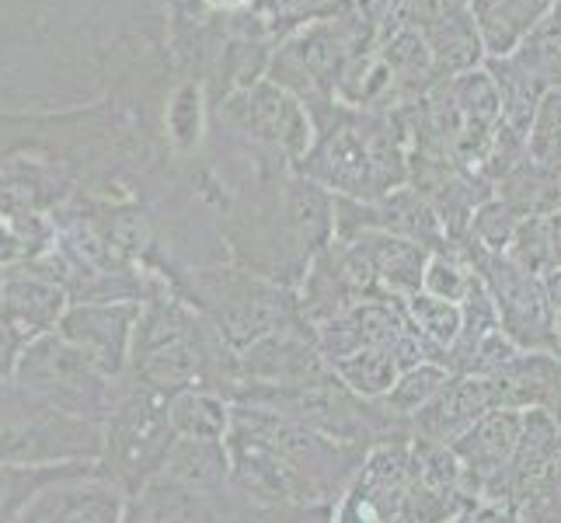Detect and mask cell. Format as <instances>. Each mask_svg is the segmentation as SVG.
I'll return each instance as SVG.
<instances>
[{
  "label": "cell",
  "instance_id": "cell-1",
  "mask_svg": "<svg viewBox=\"0 0 561 523\" xmlns=\"http://www.w3.org/2000/svg\"><path fill=\"white\" fill-rule=\"evenodd\" d=\"M126 377L153 387L164 398L188 387H206L230 398L238 384V353L199 315L179 304H150L140 307L133 328Z\"/></svg>",
  "mask_w": 561,
  "mask_h": 523
},
{
  "label": "cell",
  "instance_id": "cell-2",
  "mask_svg": "<svg viewBox=\"0 0 561 523\" xmlns=\"http://www.w3.org/2000/svg\"><path fill=\"white\" fill-rule=\"evenodd\" d=\"M409 436L380 440L366 451L359 471L335 499V523H450L463 510L419 481Z\"/></svg>",
  "mask_w": 561,
  "mask_h": 523
},
{
  "label": "cell",
  "instance_id": "cell-3",
  "mask_svg": "<svg viewBox=\"0 0 561 523\" xmlns=\"http://www.w3.org/2000/svg\"><path fill=\"white\" fill-rule=\"evenodd\" d=\"M175 440L179 436L171 430L168 398L161 391H153V387L126 374L115 380L112 409L102 422V478L133 496L144 481H150L164 468Z\"/></svg>",
  "mask_w": 561,
  "mask_h": 523
},
{
  "label": "cell",
  "instance_id": "cell-4",
  "mask_svg": "<svg viewBox=\"0 0 561 523\" xmlns=\"http://www.w3.org/2000/svg\"><path fill=\"white\" fill-rule=\"evenodd\" d=\"M11 384L53 412L99 425L105 422L115 395V380H108L81 349H73L56 332L35 336L22 345L11 371Z\"/></svg>",
  "mask_w": 561,
  "mask_h": 523
},
{
  "label": "cell",
  "instance_id": "cell-5",
  "mask_svg": "<svg viewBox=\"0 0 561 523\" xmlns=\"http://www.w3.org/2000/svg\"><path fill=\"white\" fill-rule=\"evenodd\" d=\"M102 425L70 419L0 380V464L99 461Z\"/></svg>",
  "mask_w": 561,
  "mask_h": 523
},
{
  "label": "cell",
  "instance_id": "cell-6",
  "mask_svg": "<svg viewBox=\"0 0 561 523\" xmlns=\"http://www.w3.org/2000/svg\"><path fill=\"white\" fill-rule=\"evenodd\" d=\"M460 255L478 273L481 286L489 289L502 336H510L524 353H554L545 280L519 269L506 255H489L471 238L460 248Z\"/></svg>",
  "mask_w": 561,
  "mask_h": 523
},
{
  "label": "cell",
  "instance_id": "cell-7",
  "mask_svg": "<svg viewBox=\"0 0 561 523\" xmlns=\"http://www.w3.org/2000/svg\"><path fill=\"white\" fill-rule=\"evenodd\" d=\"M524 430V412L492 409L481 416L468 433H460L450 447L463 464L468 496L492 502L510 513V464Z\"/></svg>",
  "mask_w": 561,
  "mask_h": 523
},
{
  "label": "cell",
  "instance_id": "cell-8",
  "mask_svg": "<svg viewBox=\"0 0 561 523\" xmlns=\"http://www.w3.org/2000/svg\"><path fill=\"white\" fill-rule=\"evenodd\" d=\"M140 318L137 300H84L67 304L53 332L99 366L108 380H119L129 366L133 328Z\"/></svg>",
  "mask_w": 561,
  "mask_h": 523
},
{
  "label": "cell",
  "instance_id": "cell-9",
  "mask_svg": "<svg viewBox=\"0 0 561 523\" xmlns=\"http://www.w3.org/2000/svg\"><path fill=\"white\" fill-rule=\"evenodd\" d=\"M332 374L318 353L311 325H286L238 353V384H304Z\"/></svg>",
  "mask_w": 561,
  "mask_h": 523
},
{
  "label": "cell",
  "instance_id": "cell-10",
  "mask_svg": "<svg viewBox=\"0 0 561 523\" xmlns=\"http://www.w3.org/2000/svg\"><path fill=\"white\" fill-rule=\"evenodd\" d=\"M126 492L99 471L49 481L14 523H119Z\"/></svg>",
  "mask_w": 561,
  "mask_h": 523
},
{
  "label": "cell",
  "instance_id": "cell-11",
  "mask_svg": "<svg viewBox=\"0 0 561 523\" xmlns=\"http://www.w3.org/2000/svg\"><path fill=\"white\" fill-rule=\"evenodd\" d=\"M238 502L209 496L185 486V481L158 471L150 481L126 496L119 523H227Z\"/></svg>",
  "mask_w": 561,
  "mask_h": 523
},
{
  "label": "cell",
  "instance_id": "cell-12",
  "mask_svg": "<svg viewBox=\"0 0 561 523\" xmlns=\"http://www.w3.org/2000/svg\"><path fill=\"white\" fill-rule=\"evenodd\" d=\"M492 409L548 412L561 425V360L554 353H519L499 374L481 377Z\"/></svg>",
  "mask_w": 561,
  "mask_h": 523
},
{
  "label": "cell",
  "instance_id": "cell-13",
  "mask_svg": "<svg viewBox=\"0 0 561 523\" xmlns=\"http://www.w3.org/2000/svg\"><path fill=\"white\" fill-rule=\"evenodd\" d=\"M485 412H492L485 380L468 377V374H450L447 384L436 391V398L412 419V433L439 440V443H454Z\"/></svg>",
  "mask_w": 561,
  "mask_h": 523
},
{
  "label": "cell",
  "instance_id": "cell-14",
  "mask_svg": "<svg viewBox=\"0 0 561 523\" xmlns=\"http://www.w3.org/2000/svg\"><path fill=\"white\" fill-rule=\"evenodd\" d=\"M67 311V294L38 276H0V315L25 342L46 336Z\"/></svg>",
  "mask_w": 561,
  "mask_h": 523
},
{
  "label": "cell",
  "instance_id": "cell-15",
  "mask_svg": "<svg viewBox=\"0 0 561 523\" xmlns=\"http://www.w3.org/2000/svg\"><path fill=\"white\" fill-rule=\"evenodd\" d=\"M554 0H471L474 32L492 60L510 56L551 14Z\"/></svg>",
  "mask_w": 561,
  "mask_h": 523
},
{
  "label": "cell",
  "instance_id": "cell-16",
  "mask_svg": "<svg viewBox=\"0 0 561 523\" xmlns=\"http://www.w3.org/2000/svg\"><path fill=\"white\" fill-rule=\"evenodd\" d=\"M161 471L185 481V486H192V489H199V492L234 499V492H230V461H227L224 440H185V436H179Z\"/></svg>",
  "mask_w": 561,
  "mask_h": 523
},
{
  "label": "cell",
  "instance_id": "cell-17",
  "mask_svg": "<svg viewBox=\"0 0 561 523\" xmlns=\"http://www.w3.org/2000/svg\"><path fill=\"white\" fill-rule=\"evenodd\" d=\"M168 416L175 436L185 440H227L230 416H234V401L220 391H206V387H188L168 398Z\"/></svg>",
  "mask_w": 561,
  "mask_h": 523
},
{
  "label": "cell",
  "instance_id": "cell-18",
  "mask_svg": "<svg viewBox=\"0 0 561 523\" xmlns=\"http://www.w3.org/2000/svg\"><path fill=\"white\" fill-rule=\"evenodd\" d=\"M99 461H60V464H0V523H14L32 496L46 489L49 481L91 475Z\"/></svg>",
  "mask_w": 561,
  "mask_h": 523
},
{
  "label": "cell",
  "instance_id": "cell-19",
  "mask_svg": "<svg viewBox=\"0 0 561 523\" xmlns=\"http://www.w3.org/2000/svg\"><path fill=\"white\" fill-rule=\"evenodd\" d=\"M363 255L370 262L380 289L391 300H409L422 289V273L430 255L419 245L401 238H377L374 248H363Z\"/></svg>",
  "mask_w": 561,
  "mask_h": 523
},
{
  "label": "cell",
  "instance_id": "cell-20",
  "mask_svg": "<svg viewBox=\"0 0 561 523\" xmlns=\"http://www.w3.org/2000/svg\"><path fill=\"white\" fill-rule=\"evenodd\" d=\"M495 200L506 203L519 220L545 217V213L561 209V179L551 171H545L540 164H534L530 158H524L510 174H502L499 179Z\"/></svg>",
  "mask_w": 561,
  "mask_h": 523
},
{
  "label": "cell",
  "instance_id": "cell-21",
  "mask_svg": "<svg viewBox=\"0 0 561 523\" xmlns=\"http://www.w3.org/2000/svg\"><path fill=\"white\" fill-rule=\"evenodd\" d=\"M506 259L534 276H551L561 269V209L545 217H524L506 248Z\"/></svg>",
  "mask_w": 561,
  "mask_h": 523
},
{
  "label": "cell",
  "instance_id": "cell-22",
  "mask_svg": "<svg viewBox=\"0 0 561 523\" xmlns=\"http://www.w3.org/2000/svg\"><path fill=\"white\" fill-rule=\"evenodd\" d=\"M489 77L499 94V112L502 123H506L513 133L527 137V129L534 123V112L545 99V88H540L534 77L519 67L513 56H499V60H489Z\"/></svg>",
  "mask_w": 561,
  "mask_h": 523
},
{
  "label": "cell",
  "instance_id": "cell-23",
  "mask_svg": "<svg viewBox=\"0 0 561 523\" xmlns=\"http://www.w3.org/2000/svg\"><path fill=\"white\" fill-rule=\"evenodd\" d=\"M450 371L439 363H415L409 366V371H401L398 380L391 384V391H387L383 398H377L380 409L398 419L401 425H409L412 430V419L436 398V391L443 384H447Z\"/></svg>",
  "mask_w": 561,
  "mask_h": 523
},
{
  "label": "cell",
  "instance_id": "cell-24",
  "mask_svg": "<svg viewBox=\"0 0 561 523\" xmlns=\"http://www.w3.org/2000/svg\"><path fill=\"white\" fill-rule=\"evenodd\" d=\"M404 307V318H409V325L415 328V332L422 336V342H430L443 366H447V353L454 349L457 336H460V304H447V300H436L430 294H419L401 300Z\"/></svg>",
  "mask_w": 561,
  "mask_h": 523
},
{
  "label": "cell",
  "instance_id": "cell-25",
  "mask_svg": "<svg viewBox=\"0 0 561 523\" xmlns=\"http://www.w3.org/2000/svg\"><path fill=\"white\" fill-rule=\"evenodd\" d=\"M510 56L545 91L561 88V25L554 22V14H548Z\"/></svg>",
  "mask_w": 561,
  "mask_h": 523
},
{
  "label": "cell",
  "instance_id": "cell-26",
  "mask_svg": "<svg viewBox=\"0 0 561 523\" xmlns=\"http://www.w3.org/2000/svg\"><path fill=\"white\" fill-rule=\"evenodd\" d=\"M527 158L561 179V88L545 91L527 129Z\"/></svg>",
  "mask_w": 561,
  "mask_h": 523
},
{
  "label": "cell",
  "instance_id": "cell-27",
  "mask_svg": "<svg viewBox=\"0 0 561 523\" xmlns=\"http://www.w3.org/2000/svg\"><path fill=\"white\" fill-rule=\"evenodd\" d=\"M474 283H478V273L460 251H436V255H430V262H425L422 294L447 300V304H463V297L471 294Z\"/></svg>",
  "mask_w": 561,
  "mask_h": 523
},
{
  "label": "cell",
  "instance_id": "cell-28",
  "mask_svg": "<svg viewBox=\"0 0 561 523\" xmlns=\"http://www.w3.org/2000/svg\"><path fill=\"white\" fill-rule=\"evenodd\" d=\"M519 217L502 203V200H485L471 217V241L489 251V255H506V248L516 235Z\"/></svg>",
  "mask_w": 561,
  "mask_h": 523
},
{
  "label": "cell",
  "instance_id": "cell-29",
  "mask_svg": "<svg viewBox=\"0 0 561 523\" xmlns=\"http://www.w3.org/2000/svg\"><path fill=\"white\" fill-rule=\"evenodd\" d=\"M516 523H561V454L513 510Z\"/></svg>",
  "mask_w": 561,
  "mask_h": 523
},
{
  "label": "cell",
  "instance_id": "cell-30",
  "mask_svg": "<svg viewBox=\"0 0 561 523\" xmlns=\"http://www.w3.org/2000/svg\"><path fill=\"white\" fill-rule=\"evenodd\" d=\"M227 523H335V502H311V507H238Z\"/></svg>",
  "mask_w": 561,
  "mask_h": 523
},
{
  "label": "cell",
  "instance_id": "cell-31",
  "mask_svg": "<svg viewBox=\"0 0 561 523\" xmlns=\"http://www.w3.org/2000/svg\"><path fill=\"white\" fill-rule=\"evenodd\" d=\"M519 353H524V349H519L510 336H502V328H495V332H489L485 339L478 342V349L471 353L468 366H463L460 374H468V377H492L506 363H513Z\"/></svg>",
  "mask_w": 561,
  "mask_h": 523
},
{
  "label": "cell",
  "instance_id": "cell-32",
  "mask_svg": "<svg viewBox=\"0 0 561 523\" xmlns=\"http://www.w3.org/2000/svg\"><path fill=\"white\" fill-rule=\"evenodd\" d=\"M22 345H25V339L4 321V315H0V380H11L14 360L22 353Z\"/></svg>",
  "mask_w": 561,
  "mask_h": 523
},
{
  "label": "cell",
  "instance_id": "cell-33",
  "mask_svg": "<svg viewBox=\"0 0 561 523\" xmlns=\"http://www.w3.org/2000/svg\"><path fill=\"white\" fill-rule=\"evenodd\" d=\"M551 14H554V22L561 25V0H554V8H551Z\"/></svg>",
  "mask_w": 561,
  "mask_h": 523
}]
</instances>
